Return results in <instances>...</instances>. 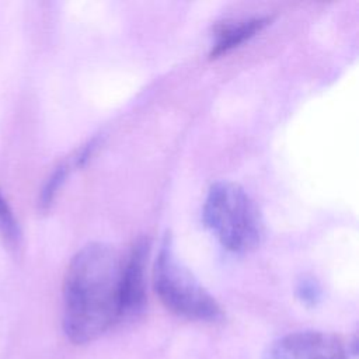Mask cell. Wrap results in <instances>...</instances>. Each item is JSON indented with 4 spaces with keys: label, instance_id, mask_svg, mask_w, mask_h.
<instances>
[{
    "label": "cell",
    "instance_id": "cell-1",
    "mask_svg": "<svg viewBox=\"0 0 359 359\" xmlns=\"http://www.w3.org/2000/svg\"><path fill=\"white\" fill-rule=\"evenodd\" d=\"M125 258L109 244L88 243L70 259L63 280V331L88 344L123 320Z\"/></svg>",
    "mask_w": 359,
    "mask_h": 359
},
{
    "label": "cell",
    "instance_id": "cell-2",
    "mask_svg": "<svg viewBox=\"0 0 359 359\" xmlns=\"http://www.w3.org/2000/svg\"><path fill=\"white\" fill-rule=\"evenodd\" d=\"M203 220L223 247L234 252L255 248L264 236L258 206L236 182H215L206 195Z\"/></svg>",
    "mask_w": 359,
    "mask_h": 359
},
{
    "label": "cell",
    "instance_id": "cell-3",
    "mask_svg": "<svg viewBox=\"0 0 359 359\" xmlns=\"http://www.w3.org/2000/svg\"><path fill=\"white\" fill-rule=\"evenodd\" d=\"M153 285L164 307L180 317L203 323L223 318L217 300L177 257L170 236L160 244L153 268Z\"/></svg>",
    "mask_w": 359,
    "mask_h": 359
},
{
    "label": "cell",
    "instance_id": "cell-4",
    "mask_svg": "<svg viewBox=\"0 0 359 359\" xmlns=\"http://www.w3.org/2000/svg\"><path fill=\"white\" fill-rule=\"evenodd\" d=\"M262 359H349V348L330 332L297 331L276 339Z\"/></svg>",
    "mask_w": 359,
    "mask_h": 359
},
{
    "label": "cell",
    "instance_id": "cell-5",
    "mask_svg": "<svg viewBox=\"0 0 359 359\" xmlns=\"http://www.w3.org/2000/svg\"><path fill=\"white\" fill-rule=\"evenodd\" d=\"M147 243L139 240L125 257L123 266V306L125 316H133L142 310L146 299L144 292V259Z\"/></svg>",
    "mask_w": 359,
    "mask_h": 359
},
{
    "label": "cell",
    "instance_id": "cell-6",
    "mask_svg": "<svg viewBox=\"0 0 359 359\" xmlns=\"http://www.w3.org/2000/svg\"><path fill=\"white\" fill-rule=\"evenodd\" d=\"M269 17L268 15H255L245 20H240L236 22H227L222 25L217 31L216 42L212 46L210 57H217L234 46L240 45L245 39H248L251 35H254L257 31H259L265 24H268Z\"/></svg>",
    "mask_w": 359,
    "mask_h": 359
},
{
    "label": "cell",
    "instance_id": "cell-7",
    "mask_svg": "<svg viewBox=\"0 0 359 359\" xmlns=\"http://www.w3.org/2000/svg\"><path fill=\"white\" fill-rule=\"evenodd\" d=\"M0 231L8 245H11L14 248L18 245L20 237H21L18 223H17L7 201L3 198L1 192H0Z\"/></svg>",
    "mask_w": 359,
    "mask_h": 359
},
{
    "label": "cell",
    "instance_id": "cell-8",
    "mask_svg": "<svg viewBox=\"0 0 359 359\" xmlns=\"http://www.w3.org/2000/svg\"><path fill=\"white\" fill-rule=\"evenodd\" d=\"M69 168H70V161L63 163V164L57 165L56 170L52 172V175L48 178L45 187H43V189L41 192V196H39L41 208L46 209L52 203L57 189L60 188V185L63 184V181H65L67 172H69Z\"/></svg>",
    "mask_w": 359,
    "mask_h": 359
},
{
    "label": "cell",
    "instance_id": "cell-9",
    "mask_svg": "<svg viewBox=\"0 0 359 359\" xmlns=\"http://www.w3.org/2000/svg\"><path fill=\"white\" fill-rule=\"evenodd\" d=\"M300 294H302V299L304 300H314L316 299V294H317V289L314 287L313 283H307L304 282L300 287Z\"/></svg>",
    "mask_w": 359,
    "mask_h": 359
}]
</instances>
